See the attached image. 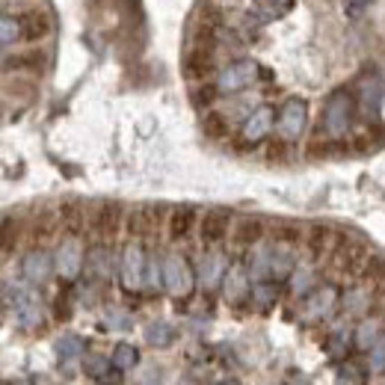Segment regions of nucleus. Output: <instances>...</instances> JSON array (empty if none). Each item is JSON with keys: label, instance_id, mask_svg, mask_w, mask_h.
Returning a JSON list of instances; mask_svg holds the SVG:
<instances>
[{"label": "nucleus", "instance_id": "13", "mask_svg": "<svg viewBox=\"0 0 385 385\" xmlns=\"http://www.w3.org/2000/svg\"><path fill=\"white\" fill-rule=\"evenodd\" d=\"M273 125H276V110L267 107V104H261L258 110H252V113L246 116L240 137H243V142H249V146H255V142L267 139V134L273 130Z\"/></svg>", "mask_w": 385, "mask_h": 385}, {"label": "nucleus", "instance_id": "49", "mask_svg": "<svg viewBox=\"0 0 385 385\" xmlns=\"http://www.w3.org/2000/svg\"><path fill=\"white\" fill-rule=\"evenodd\" d=\"M284 142H288V139L270 142V148H267V157H270V160H284Z\"/></svg>", "mask_w": 385, "mask_h": 385}, {"label": "nucleus", "instance_id": "6", "mask_svg": "<svg viewBox=\"0 0 385 385\" xmlns=\"http://www.w3.org/2000/svg\"><path fill=\"white\" fill-rule=\"evenodd\" d=\"M258 74H261V69H258L255 60L231 62V65H225V69L216 74V89L223 92V95H237V92L249 89V86L258 80Z\"/></svg>", "mask_w": 385, "mask_h": 385}, {"label": "nucleus", "instance_id": "2", "mask_svg": "<svg viewBox=\"0 0 385 385\" xmlns=\"http://www.w3.org/2000/svg\"><path fill=\"white\" fill-rule=\"evenodd\" d=\"M353 95L347 89H335L332 95L326 98V107H323V130L326 137H344L350 125H353Z\"/></svg>", "mask_w": 385, "mask_h": 385}, {"label": "nucleus", "instance_id": "38", "mask_svg": "<svg viewBox=\"0 0 385 385\" xmlns=\"http://www.w3.org/2000/svg\"><path fill=\"white\" fill-rule=\"evenodd\" d=\"M196 24H199L202 30H219L223 27V12H219L216 6H211V3H205L202 9H199V15H196Z\"/></svg>", "mask_w": 385, "mask_h": 385}, {"label": "nucleus", "instance_id": "33", "mask_svg": "<svg viewBox=\"0 0 385 385\" xmlns=\"http://www.w3.org/2000/svg\"><path fill=\"white\" fill-rule=\"evenodd\" d=\"M6 71L15 69L18 71H33V74H39L42 71V65H45V53H39V51H30V53H21V57H6Z\"/></svg>", "mask_w": 385, "mask_h": 385}, {"label": "nucleus", "instance_id": "35", "mask_svg": "<svg viewBox=\"0 0 385 385\" xmlns=\"http://www.w3.org/2000/svg\"><path fill=\"white\" fill-rule=\"evenodd\" d=\"M146 341L151 347H157V350H163V347H169L172 341H175V329L169 326V323H163V320H157V323H151L148 329H146Z\"/></svg>", "mask_w": 385, "mask_h": 385}, {"label": "nucleus", "instance_id": "40", "mask_svg": "<svg viewBox=\"0 0 385 385\" xmlns=\"http://www.w3.org/2000/svg\"><path fill=\"white\" fill-rule=\"evenodd\" d=\"M110 368H113V361H110V359H104V356H86V373H89V377L104 379L107 373H110Z\"/></svg>", "mask_w": 385, "mask_h": 385}, {"label": "nucleus", "instance_id": "1", "mask_svg": "<svg viewBox=\"0 0 385 385\" xmlns=\"http://www.w3.org/2000/svg\"><path fill=\"white\" fill-rule=\"evenodd\" d=\"M332 267L341 273V276L347 279H359L361 270H365V264L370 258L368 246L361 243V240H353L350 234H338L335 237V246H332Z\"/></svg>", "mask_w": 385, "mask_h": 385}, {"label": "nucleus", "instance_id": "20", "mask_svg": "<svg viewBox=\"0 0 385 385\" xmlns=\"http://www.w3.org/2000/svg\"><path fill=\"white\" fill-rule=\"evenodd\" d=\"M214 71V51H205V48H190L184 60V74L190 77L193 83H205Z\"/></svg>", "mask_w": 385, "mask_h": 385}, {"label": "nucleus", "instance_id": "22", "mask_svg": "<svg viewBox=\"0 0 385 385\" xmlns=\"http://www.w3.org/2000/svg\"><path fill=\"white\" fill-rule=\"evenodd\" d=\"M60 228V214H51V211H42L36 219H33V228H30V240L33 246H45L48 240L57 234Z\"/></svg>", "mask_w": 385, "mask_h": 385}, {"label": "nucleus", "instance_id": "46", "mask_svg": "<svg viewBox=\"0 0 385 385\" xmlns=\"http://www.w3.org/2000/svg\"><path fill=\"white\" fill-rule=\"evenodd\" d=\"M107 326L116 329V332H128V329L134 326V323H130V317H128L125 311H110V314H107Z\"/></svg>", "mask_w": 385, "mask_h": 385}, {"label": "nucleus", "instance_id": "16", "mask_svg": "<svg viewBox=\"0 0 385 385\" xmlns=\"http://www.w3.org/2000/svg\"><path fill=\"white\" fill-rule=\"evenodd\" d=\"M225 273H228V261L223 252H205L202 261H199V282L205 291H216L219 282H225Z\"/></svg>", "mask_w": 385, "mask_h": 385}, {"label": "nucleus", "instance_id": "18", "mask_svg": "<svg viewBox=\"0 0 385 385\" xmlns=\"http://www.w3.org/2000/svg\"><path fill=\"white\" fill-rule=\"evenodd\" d=\"M21 30H24V39L27 42H42L51 36L53 30V21L45 9H27V12H21Z\"/></svg>", "mask_w": 385, "mask_h": 385}, {"label": "nucleus", "instance_id": "21", "mask_svg": "<svg viewBox=\"0 0 385 385\" xmlns=\"http://www.w3.org/2000/svg\"><path fill=\"white\" fill-rule=\"evenodd\" d=\"M273 249L276 246H267L261 240L258 246H252L249 252V261H246V273L252 282H261V279H270V261H273Z\"/></svg>", "mask_w": 385, "mask_h": 385}, {"label": "nucleus", "instance_id": "8", "mask_svg": "<svg viewBox=\"0 0 385 385\" xmlns=\"http://www.w3.org/2000/svg\"><path fill=\"white\" fill-rule=\"evenodd\" d=\"M305 122H308V104L302 98H288L279 110V119H276L282 139H288V142L300 139L302 130H305Z\"/></svg>", "mask_w": 385, "mask_h": 385}, {"label": "nucleus", "instance_id": "15", "mask_svg": "<svg viewBox=\"0 0 385 385\" xmlns=\"http://www.w3.org/2000/svg\"><path fill=\"white\" fill-rule=\"evenodd\" d=\"M264 231H267L264 219H258V216H240L237 223L231 225V246H234L237 252L258 246L261 240H264Z\"/></svg>", "mask_w": 385, "mask_h": 385}, {"label": "nucleus", "instance_id": "23", "mask_svg": "<svg viewBox=\"0 0 385 385\" xmlns=\"http://www.w3.org/2000/svg\"><path fill=\"white\" fill-rule=\"evenodd\" d=\"M249 293H252L249 273L243 267H228V273H225V300L228 302H240Z\"/></svg>", "mask_w": 385, "mask_h": 385}, {"label": "nucleus", "instance_id": "7", "mask_svg": "<svg viewBox=\"0 0 385 385\" xmlns=\"http://www.w3.org/2000/svg\"><path fill=\"white\" fill-rule=\"evenodd\" d=\"M42 320H45V311H42V296L36 291V284H18L15 288V323L21 329H39Z\"/></svg>", "mask_w": 385, "mask_h": 385}, {"label": "nucleus", "instance_id": "5", "mask_svg": "<svg viewBox=\"0 0 385 385\" xmlns=\"http://www.w3.org/2000/svg\"><path fill=\"white\" fill-rule=\"evenodd\" d=\"M122 225H125V207L119 202H104L92 211L89 234L95 243H113L119 237V231H122Z\"/></svg>", "mask_w": 385, "mask_h": 385}, {"label": "nucleus", "instance_id": "3", "mask_svg": "<svg viewBox=\"0 0 385 385\" xmlns=\"http://www.w3.org/2000/svg\"><path fill=\"white\" fill-rule=\"evenodd\" d=\"M196 288V273L190 267V261L178 252H169L166 258H163V291L175 300H184V296H190Z\"/></svg>", "mask_w": 385, "mask_h": 385}, {"label": "nucleus", "instance_id": "19", "mask_svg": "<svg viewBox=\"0 0 385 385\" xmlns=\"http://www.w3.org/2000/svg\"><path fill=\"white\" fill-rule=\"evenodd\" d=\"M193 225H196V207H190V205L172 207L169 219H166V234H169L172 243H181V240L190 237Z\"/></svg>", "mask_w": 385, "mask_h": 385}, {"label": "nucleus", "instance_id": "52", "mask_svg": "<svg viewBox=\"0 0 385 385\" xmlns=\"http://www.w3.org/2000/svg\"><path fill=\"white\" fill-rule=\"evenodd\" d=\"M216 385H240L237 379H223V382H216Z\"/></svg>", "mask_w": 385, "mask_h": 385}, {"label": "nucleus", "instance_id": "9", "mask_svg": "<svg viewBox=\"0 0 385 385\" xmlns=\"http://www.w3.org/2000/svg\"><path fill=\"white\" fill-rule=\"evenodd\" d=\"M83 246H80V237H62V243L53 252V264H57V273L60 279L65 282H74L83 270Z\"/></svg>", "mask_w": 385, "mask_h": 385}, {"label": "nucleus", "instance_id": "11", "mask_svg": "<svg viewBox=\"0 0 385 385\" xmlns=\"http://www.w3.org/2000/svg\"><path fill=\"white\" fill-rule=\"evenodd\" d=\"M338 305V291L335 284H323V288H314L311 293L305 296V305H302V317L308 323H320L326 317H332Z\"/></svg>", "mask_w": 385, "mask_h": 385}, {"label": "nucleus", "instance_id": "25", "mask_svg": "<svg viewBox=\"0 0 385 385\" xmlns=\"http://www.w3.org/2000/svg\"><path fill=\"white\" fill-rule=\"evenodd\" d=\"M86 273L92 279H107L110 276V249L107 243H95L86 255Z\"/></svg>", "mask_w": 385, "mask_h": 385}, {"label": "nucleus", "instance_id": "31", "mask_svg": "<svg viewBox=\"0 0 385 385\" xmlns=\"http://www.w3.org/2000/svg\"><path fill=\"white\" fill-rule=\"evenodd\" d=\"M252 302H255L258 308H270V305H276L279 300V284L276 282H267V279H261L252 284Z\"/></svg>", "mask_w": 385, "mask_h": 385}, {"label": "nucleus", "instance_id": "50", "mask_svg": "<svg viewBox=\"0 0 385 385\" xmlns=\"http://www.w3.org/2000/svg\"><path fill=\"white\" fill-rule=\"evenodd\" d=\"M139 385H160V373L154 370V368H148V370L139 377Z\"/></svg>", "mask_w": 385, "mask_h": 385}, {"label": "nucleus", "instance_id": "28", "mask_svg": "<svg viewBox=\"0 0 385 385\" xmlns=\"http://www.w3.org/2000/svg\"><path fill=\"white\" fill-rule=\"evenodd\" d=\"M110 361H113V368L119 370H134L139 365V350L134 344H116L113 353H110Z\"/></svg>", "mask_w": 385, "mask_h": 385}, {"label": "nucleus", "instance_id": "37", "mask_svg": "<svg viewBox=\"0 0 385 385\" xmlns=\"http://www.w3.org/2000/svg\"><path fill=\"white\" fill-rule=\"evenodd\" d=\"M273 237H276V243L293 249V246H300V240L305 234H302V228L296 225V223H279L276 228H273Z\"/></svg>", "mask_w": 385, "mask_h": 385}, {"label": "nucleus", "instance_id": "41", "mask_svg": "<svg viewBox=\"0 0 385 385\" xmlns=\"http://www.w3.org/2000/svg\"><path fill=\"white\" fill-rule=\"evenodd\" d=\"M368 293L370 291L365 288V284H361V288H353L344 296V308H347V311H361V308L368 305Z\"/></svg>", "mask_w": 385, "mask_h": 385}, {"label": "nucleus", "instance_id": "45", "mask_svg": "<svg viewBox=\"0 0 385 385\" xmlns=\"http://www.w3.org/2000/svg\"><path fill=\"white\" fill-rule=\"evenodd\" d=\"M361 382V370L353 365V361H347L344 368H338V385H359Z\"/></svg>", "mask_w": 385, "mask_h": 385}, {"label": "nucleus", "instance_id": "44", "mask_svg": "<svg viewBox=\"0 0 385 385\" xmlns=\"http://www.w3.org/2000/svg\"><path fill=\"white\" fill-rule=\"evenodd\" d=\"M370 3H373V0H344V15L350 21H359L370 9Z\"/></svg>", "mask_w": 385, "mask_h": 385}, {"label": "nucleus", "instance_id": "34", "mask_svg": "<svg viewBox=\"0 0 385 385\" xmlns=\"http://www.w3.org/2000/svg\"><path fill=\"white\" fill-rule=\"evenodd\" d=\"M291 291H293V296H308L314 291V270L311 267H293V273H291Z\"/></svg>", "mask_w": 385, "mask_h": 385}, {"label": "nucleus", "instance_id": "27", "mask_svg": "<svg viewBox=\"0 0 385 385\" xmlns=\"http://www.w3.org/2000/svg\"><path fill=\"white\" fill-rule=\"evenodd\" d=\"M359 282L365 284L368 291L382 288V282H385V258H382V255H370L368 264H365V270H361Z\"/></svg>", "mask_w": 385, "mask_h": 385}, {"label": "nucleus", "instance_id": "26", "mask_svg": "<svg viewBox=\"0 0 385 385\" xmlns=\"http://www.w3.org/2000/svg\"><path fill=\"white\" fill-rule=\"evenodd\" d=\"M293 267H296V264H293L291 246L276 243V249H273V261H270V279H291Z\"/></svg>", "mask_w": 385, "mask_h": 385}, {"label": "nucleus", "instance_id": "17", "mask_svg": "<svg viewBox=\"0 0 385 385\" xmlns=\"http://www.w3.org/2000/svg\"><path fill=\"white\" fill-rule=\"evenodd\" d=\"M57 214H60V228H62L65 237H80L83 234V228H86V211H83V205L77 202V199L60 202Z\"/></svg>", "mask_w": 385, "mask_h": 385}, {"label": "nucleus", "instance_id": "36", "mask_svg": "<svg viewBox=\"0 0 385 385\" xmlns=\"http://www.w3.org/2000/svg\"><path fill=\"white\" fill-rule=\"evenodd\" d=\"M379 335H382V329H379L377 320H361L359 329H356V347L359 350H370L379 341Z\"/></svg>", "mask_w": 385, "mask_h": 385}, {"label": "nucleus", "instance_id": "10", "mask_svg": "<svg viewBox=\"0 0 385 385\" xmlns=\"http://www.w3.org/2000/svg\"><path fill=\"white\" fill-rule=\"evenodd\" d=\"M228 228H231V214L225 211V207H211V211H205L202 223H199L202 246L205 249H216L228 237Z\"/></svg>", "mask_w": 385, "mask_h": 385}, {"label": "nucleus", "instance_id": "4", "mask_svg": "<svg viewBox=\"0 0 385 385\" xmlns=\"http://www.w3.org/2000/svg\"><path fill=\"white\" fill-rule=\"evenodd\" d=\"M119 276H122L125 291H142L148 284V255L142 249L139 240H130L122 252V261H119Z\"/></svg>", "mask_w": 385, "mask_h": 385}, {"label": "nucleus", "instance_id": "30", "mask_svg": "<svg viewBox=\"0 0 385 385\" xmlns=\"http://www.w3.org/2000/svg\"><path fill=\"white\" fill-rule=\"evenodd\" d=\"M202 130L207 139H225L228 137V119L223 113H216V110H207L202 116Z\"/></svg>", "mask_w": 385, "mask_h": 385}, {"label": "nucleus", "instance_id": "48", "mask_svg": "<svg viewBox=\"0 0 385 385\" xmlns=\"http://www.w3.org/2000/svg\"><path fill=\"white\" fill-rule=\"evenodd\" d=\"M332 151V146L323 139H311V146H308V157H326V154Z\"/></svg>", "mask_w": 385, "mask_h": 385}, {"label": "nucleus", "instance_id": "39", "mask_svg": "<svg viewBox=\"0 0 385 385\" xmlns=\"http://www.w3.org/2000/svg\"><path fill=\"white\" fill-rule=\"evenodd\" d=\"M368 365L373 373H382L385 370V332L379 335V341L368 350Z\"/></svg>", "mask_w": 385, "mask_h": 385}, {"label": "nucleus", "instance_id": "42", "mask_svg": "<svg viewBox=\"0 0 385 385\" xmlns=\"http://www.w3.org/2000/svg\"><path fill=\"white\" fill-rule=\"evenodd\" d=\"M216 83L211 86V83H199V86H196V92H193V101L196 104H199V107H211L214 104V98H216Z\"/></svg>", "mask_w": 385, "mask_h": 385}, {"label": "nucleus", "instance_id": "32", "mask_svg": "<svg viewBox=\"0 0 385 385\" xmlns=\"http://www.w3.org/2000/svg\"><path fill=\"white\" fill-rule=\"evenodd\" d=\"M350 344H356L353 329H335V332L329 335V341H326V353L332 359H341V356H347Z\"/></svg>", "mask_w": 385, "mask_h": 385}, {"label": "nucleus", "instance_id": "24", "mask_svg": "<svg viewBox=\"0 0 385 385\" xmlns=\"http://www.w3.org/2000/svg\"><path fill=\"white\" fill-rule=\"evenodd\" d=\"M86 353V344H83V338H77V335H62L57 341V356H60V365L62 368H74V361L80 359Z\"/></svg>", "mask_w": 385, "mask_h": 385}, {"label": "nucleus", "instance_id": "43", "mask_svg": "<svg viewBox=\"0 0 385 385\" xmlns=\"http://www.w3.org/2000/svg\"><path fill=\"white\" fill-rule=\"evenodd\" d=\"M148 284L154 291L163 288V258H157V255L148 258Z\"/></svg>", "mask_w": 385, "mask_h": 385}, {"label": "nucleus", "instance_id": "53", "mask_svg": "<svg viewBox=\"0 0 385 385\" xmlns=\"http://www.w3.org/2000/svg\"><path fill=\"white\" fill-rule=\"evenodd\" d=\"M273 6H284V3H291V0H270Z\"/></svg>", "mask_w": 385, "mask_h": 385}, {"label": "nucleus", "instance_id": "55", "mask_svg": "<svg viewBox=\"0 0 385 385\" xmlns=\"http://www.w3.org/2000/svg\"><path fill=\"white\" fill-rule=\"evenodd\" d=\"M279 385H288V382H279Z\"/></svg>", "mask_w": 385, "mask_h": 385}, {"label": "nucleus", "instance_id": "12", "mask_svg": "<svg viewBox=\"0 0 385 385\" xmlns=\"http://www.w3.org/2000/svg\"><path fill=\"white\" fill-rule=\"evenodd\" d=\"M21 273L30 284H42L51 279V273H57V264H53V255L45 246H33L21 261Z\"/></svg>", "mask_w": 385, "mask_h": 385}, {"label": "nucleus", "instance_id": "51", "mask_svg": "<svg viewBox=\"0 0 385 385\" xmlns=\"http://www.w3.org/2000/svg\"><path fill=\"white\" fill-rule=\"evenodd\" d=\"M379 95H382V83L377 80V86H373V101H377V104H379ZM368 104H370V86L365 83V107H368ZM368 110H370V107H368Z\"/></svg>", "mask_w": 385, "mask_h": 385}, {"label": "nucleus", "instance_id": "54", "mask_svg": "<svg viewBox=\"0 0 385 385\" xmlns=\"http://www.w3.org/2000/svg\"><path fill=\"white\" fill-rule=\"evenodd\" d=\"M379 291H382V296H385V282H382V288H379Z\"/></svg>", "mask_w": 385, "mask_h": 385}, {"label": "nucleus", "instance_id": "29", "mask_svg": "<svg viewBox=\"0 0 385 385\" xmlns=\"http://www.w3.org/2000/svg\"><path fill=\"white\" fill-rule=\"evenodd\" d=\"M18 39H24V30H21V15L3 12V18H0V42H3V48L9 51Z\"/></svg>", "mask_w": 385, "mask_h": 385}, {"label": "nucleus", "instance_id": "14", "mask_svg": "<svg viewBox=\"0 0 385 385\" xmlns=\"http://www.w3.org/2000/svg\"><path fill=\"white\" fill-rule=\"evenodd\" d=\"M335 237H338V231L332 225H326V223H314L311 228L305 231V249H308V258H311L314 264L317 261H323L332 255V246H335Z\"/></svg>", "mask_w": 385, "mask_h": 385}, {"label": "nucleus", "instance_id": "47", "mask_svg": "<svg viewBox=\"0 0 385 385\" xmlns=\"http://www.w3.org/2000/svg\"><path fill=\"white\" fill-rule=\"evenodd\" d=\"M15 243H18V223L12 228V219H6V223H3V255H9Z\"/></svg>", "mask_w": 385, "mask_h": 385}]
</instances>
